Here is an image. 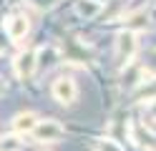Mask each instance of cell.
<instances>
[{"label": "cell", "instance_id": "3957f363", "mask_svg": "<svg viewBox=\"0 0 156 151\" xmlns=\"http://www.w3.org/2000/svg\"><path fill=\"white\" fill-rule=\"evenodd\" d=\"M133 53H136V35L131 30H126V33L119 35V58H121V63H129L133 58Z\"/></svg>", "mask_w": 156, "mask_h": 151}, {"label": "cell", "instance_id": "8fae6325", "mask_svg": "<svg viewBox=\"0 0 156 151\" xmlns=\"http://www.w3.org/2000/svg\"><path fill=\"white\" fill-rule=\"evenodd\" d=\"M0 91H3V86H0Z\"/></svg>", "mask_w": 156, "mask_h": 151}, {"label": "cell", "instance_id": "ba28073f", "mask_svg": "<svg viewBox=\"0 0 156 151\" xmlns=\"http://www.w3.org/2000/svg\"><path fill=\"white\" fill-rule=\"evenodd\" d=\"M33 8H38V10H45V8H53L55 5V0H28Z\"/></svg>", "mask_w": 156, "mask_h": 151}, {"label": "cell", "instance_id": "6da1fadb", "mask_svg": "<svg viewBox=\"0 0 156 151\" xmlns=\"http://www.w3.org/2000/svg\"><path fill=\"white\" fill-rule=\"evenodd\" d=\"M30 134L38 141H58V138L63 136V126L58 124V121H38Z\"/></svg>", "mask_w": 156, "mask_h": 151}, {"label": "cell", "instance_id": "52a82bcc", "mask_svg": "<svg viewBox=\"0 0 156 151\" xmlns=\"http://www.w3.org/2000/svg\"><path fill=\"white\" fill-rule=\"evenodd\" d=\"M98 10H101V5H98V3H81V5H78V13H81V15H86V18L96 15Z\"/></svg>", "mask_w": 156, "mask_h": 151}, {"label": "cell", "instance_id": "5b68a950", "mask_svg": "<svg viewBox=\"0 0 156 151\" xmlns=\"http://www.w3.org/2000/svg\"><path fill=\"white\" fill-rule=\"evenodd\" d=\"M35 60H38V56L33 53V50H25V53H20V56H18V60H15L18 76H20V78H28V76L33 73V68L38 66Z\"/></svg>", "mask_w": 156, "mask_h": 151}, {"label": "cell", "instance_id": "277c9868", "mask_svg": "<svg viewBox=\"0 0 156 151\" xmlns=\"http://www.w3.org/2000/svg\"><path fill=\"white\" fill-rule=\"evenodd\" d=\"M5 30H8V38H10V40L25 38V33H28V18L25 15H13L10 20H8Z\"/></svg>", "mask_w": 156, "mask_h": 151}, {"label": "cell", "instance_id": "8992f818", "mask_svg": "<svg viewBox=\"0 0 156 151\" xmlns=\"http://www.w3.org/2000/svg\"><path fill=\"white\" fill-rule=\"evenodd\" d=\"M38 124V118H35V113H20V116H15V121H13V128L15 131H25V134H30L33 131V126Z\"/></svg>", "mask_w": 156, "mask_h": 151}, {"label": "cell", "instance_id": "9c48e42d", "mask_svg": "<svg viewBox=\"0 0 156 151\" xmlns=\"http://www.w3.org/2000/svg\"><path fill=\"white\" fill-rule=\"evenodd\" d=\"M18 149V141L15 138H5V144L0 146V151H15Z\"/></svg>", "mask_w": 156, "mask_h": 151}, {"label": "cell", "instance_id": "30bf717a", "mask_svg": "<svg viewBox=\"0 0 156 151\" xmlns=\"http://www.w3.org/2000/svg\"><path fill=\"white\" fill-rule=\"evenodd\" d=\"M98 151H121L113 141H106V144H98Z\"/></svg>", "mask_w": 156, "mask_h": 151}, {"label": "cell", "instance_id": "7a4b0ae2", "mask_svg": "<svg viewBox=\"0 0 156 151\" xmlns=\"http://www.w3.org/2000/svg\"><path fill=\"white\" fill-rule=\"evenodd\" d=\"M78 96V88L71 78H58L53 83V98L61 101V103H73Z\"/></svg>", "mask_w": 156, "mask_h": 151}]
</instances>
